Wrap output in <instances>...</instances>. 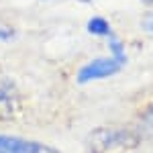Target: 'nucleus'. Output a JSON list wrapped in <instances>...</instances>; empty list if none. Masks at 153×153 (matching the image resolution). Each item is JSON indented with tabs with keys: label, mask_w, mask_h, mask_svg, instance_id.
<instances>
[{
	"label": "nucleus",
	"mask_w": 153,
	"mask_h": 153,
	"mask_svg": "<svg viewBox=\"0 0 153 153\" xmlns=\"http://www.w3.org/2000/svg\"><path fill=\"white\" fill-rule=\"evenodd\" d=\"M145 2H149V4H153V0H145Z\"/></svg>",
	"instance_id": "obj_10"
},
{
	"label": "nucleus",
	"mask_w": 153,
	"mask_h": 153,
	"mask_svg": "<svg viewBox=\"0 0 153 153\" xmlns=\"http://www.w3.org/2000/svg\"><path fill=\"white\" fill-rule=\"evenodd\" d=\"M143 29H145L147 33H151V35H153V12L145 16V21H143Z\"/></svg>",
	"instance_id": "obj_7"
},
{
	"label": "nucleus",
	"mask_w": 153,
	"mask_h": 153,
	"mask_svg": "<svg viewBox=\"0 0 153 153\" xmlns=\"http://www.w3.org/2000/svg\"><path fill=\"white\" fill-rule=\"evenodd\" d=\"M0 153H59V151L39 141H27L21 137H12V135H0Z\"/></svg>",
	"instance_id": "obj_3"
},
{
	"label": "nucleus",
	"mask_w": 153,
	"mask_h": 153,
	"mask_svg": "<svg viewBox=\"0 0 153 153\" xmlns=\"http://www.w3.org/2000/svg\"><path fill=\"white\" fill-rule=\"evenodd\" d=\"M0 37H2V39H8V37H12V33H2V31H0Z\"/></svg>",
	"instance_id": "obj_9"
},
{
	"label": "nucleus",
	"mask_w": 153,
	"mask_h": 153,
	"mask_svg": "<svg viewBox=\"0 0 153 153\" xmlns=\"http://www.w3.org/2000/svg\"><path fill=\"white\" fill-rule=\"evenodd\" d=\"M125 65V61H120L117 57H100L90 61L88 65H84L80 74H78V82L86 84L90 80H102V78H110L117 71H120V68Z\"/></svg>",
	"instance_id": "obj_1"
},
{
	"label": "nucleus",
	"mask_w": 153,
	"mask_h": 153,
	"mask_svg": "<svg viewBox=\"0 0 153 153\" xmlns=\"http://www.w3.org/2000/svg\"><path fill=\"white\" fill-rule=\"evenodd\" d=\"M147 120H153V106L149 108V112H147Z\"/></svg>",
	"instance_id": "obj_8"
},
{
	"label": "nucleus",
	"mask_w": 153,
	"mask_h": 153,
	"mask_svg": "<svg viewBox=\"0 0 153 153\" xmlns=\"http://www.w3.org/2000/svg\"><path fill=\"white\" fill-rule=\"evenodd\" d=\"M92 149L96 151H106L112 147H123V145H135L137 137L125 129H100L92 135Z\"/></svg>",
	"instance_id": "obj_2"
},
{
	"label": "nucleus",
	"mask_w": 153,
	"mask_h": 153,
	"mask_svg": "<svg viewBox=\"0 0 153 153\" xmlns=\"http://www.w3.org/2000/svg\"><path fill=\"white\" fill-rule=\"evenodd\" d=\"M88 33H92V35H98V37H110V25L106 19L102 16H94V19H90L88 21Z\"/></svg>",
	"instance_id": "obj_5"
},
{
	"label": "nucleus",
	"mask_w": 153,
	"mask_h": 153,
	"mask_svg": "<svg viewBox=\"0 0 153 153\" xmlns=\"http://www.w3.org/2000/svg\"><path fill=\"white\" fill-rule=\"evenodd\" d=\"M110 49H112V57L120 59V61H127V55H125V49L120 47V43H118L114 37H110Z\"/></svg>",
	"instance_id": "obj_6"
},
{
	"label": "nucleus",
	"mask_w": 153,
	"mask_h": 153,
	"mask_svg": "<svg viewBox=\"0 0 153 153\" xmlns=\"http://www.w3.org/2000/svg\"><path fill=\"white\" fill-rule=\"evenodd\" d=\"M21 108V94L8 76L0 74V118H8Z\"/></svg>",
	"instance_id": "obj_4"
}]
</instances>
